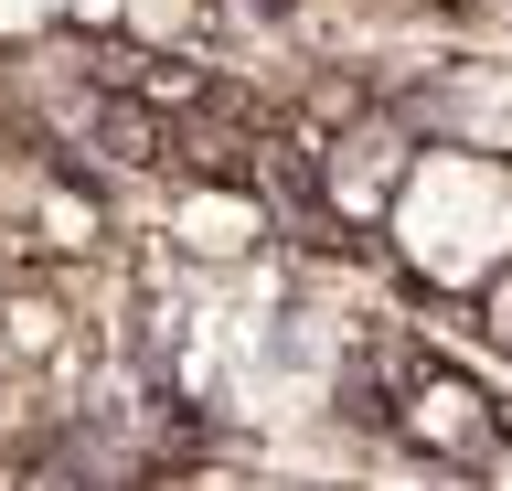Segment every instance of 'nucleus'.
I'll list each match as a JSON object with an SVG mask.
<instances>
[{
  "label": "nucleus",
  "mask_w": 512,
  "mask_h": 491,
  "mask_svg": "<svg viewBox=\"0 0 512 491\" xmlns=\"http://www.w3.org/2000/svg\"><path fill=\"white\" fill-rule=\"evenodd\" d=\"M406 150H416V118H406V107H374V118H352V129L320 150V203H331L342 225H384Z\"/></svg>",
  "instance_id": "nucleus-2"
},
{
  "label": "nucleus",
  "mask_w": 512,
  "mask_h": 491,
  "mask_svg": "<svg viewBox=\"0 0 512 491\" xmlns=\"http://www.w3.org/2000/svg\"><path fill=\"white\" fill-rule=\"evenodd\" d=\"M416 129L438 139H480V150H512V65H438L406 97Z\"/></svg>",
  "instance_id": "nucleus-4"
},
{
  "label": "nucleus",
  "mask_w": 512,
  "mask_h": 491,
  "mask_svg": "<svg viewBox=\"0 0 512 491\" xmlns=\"http://www.w3.org/2000/svg\"><path fill=\"white\" fill-rule=\"evenodd\" d=\"M75 22V0H0V54H32L43 33Z\"/></svg>",
  "instance_id": "nucleus-6"
},
{
  "label": "nucleus",
  "mask_w": 512,
  "mask_h": 491,
  "mask_svg": "<svg viewBox=\"0 0 512 491\" xmlns=\"http://www.w3.org/2000/svg\"><path fill=\"white\" fill-rule=\"evenodd\" d=\"M395 438L427 449L438 470H480V449L502 438V406H491L470 374H416V385L395 395Z\"/></svg>",
  "instance_id": "nucleus-3"
},
{
  "label": "nucleus",
  "mask_w": 512,
  "mask_h": 491,
  "mask_svg": "<svg viewBox=\"0 0 512 491\" xmlns=\"http://www.w3.org/2000/svg\"><path fill=\"white\" fill-rule=\"evenodd\" d=\"M374 235H384V257H395L406 289L470 310V299L512 267V150L416 129V150H406V171H395V203H384Z\"/></svg>",
  "instance_id": "nucleus-1"
},
{
  "label": "nucleus",
  "mask_w": 512,
  "mask_h": 491,
  "mask_svg": "<svg viewBox=\"0 0 512 491\" xmlns=\"http://www.w3.org/2000/svg\"><path fill=\"white\" fill-rule=\"evenodd\" d=\"M480 481H512V438H491V449H480Z\"/></svg>",
  "instance_id": "nucleus-8"
},
{
  "label": "nucleus",
  "mask_w": 512,
  "mask_h": 491,
  "mask_svg": "<svg viewBox=\"0 0 512 491\" xmlns=\"http://www.w3.org/2000/svg\"><path fill=\"white\" fill-rule=\"evenodd\" d=\"M470 310H480V331H491V342H502V353H512V267H502V278H491V289L470 299Z\"/></svg>",
  "instance_id": "nucleus-7"
},
{
  "label": "nucleus",
  "mask_w": 512,
  "mask_h": 491,
  "mask_svg": "<svg viewBox=\"0 0 512 491\" xmlns=\"http://www.w3.org/2000/svg\"><path fill=\"white\" fill-rule=\"evenodd\" d=\"M256 235H267V203L256 193H182L171 203V246H182V257L235 267V257H256Z\"/></svg>",
  "instance_id": "nucleus-5"
}]
</instances>
